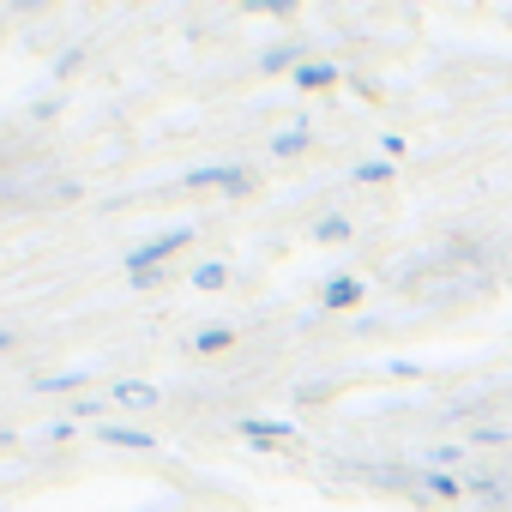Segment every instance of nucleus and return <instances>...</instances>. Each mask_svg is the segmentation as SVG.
<instances>
[{"label": "nucleus", "instance_id": "1", "mask_svg": "<svg viewBox=\"0 0 512 512\" xmlns=\"http://www.w3.org/2000/svg\"><path fill=\"white\" fill-rule=\"evenodd\" d=\"M193 241V229H163V235H151V241H139L133 253H127V278H163L157 266L163 260H175V253Z\"/></svg>", "mask_w": 512, "mask_h": 512}, {"label": "nucleus", "instance_id": "2", "mask_svg": "<svg viewBox=\"0 0 512 512\" xmlns=\"http://www.w3.org/2000/svg\"><path fill=\"white\" fill-rule=\"evenodd\" d=\"M181 187H223V193H247V187H253V175H247L241 163H205V169L181 175Z\"/></svg>", "mask_w": 512, "mask_h": 512}, {"label": "nucleus", "instance_id": "3", "mask_svg": "<svg viewBox=\"0 0 512 512\" xmlns=\"http://www.w3.org/2000/svg\"><path fill=\"white\" fill-rule=\"evenodd\" d=\"M235 434L253 440V446H284V440H296V422H284V416H241Z\"/></svg>", "mask_w": 512, "mask_h": 512}, {"label": "nucleus", "instance_id": "4", "mask_svg": "<svg viewBox=\"0 0 512 512\" xmlns=\"http://www.w3.org/2000/svg\"><path fill=\"white\" fill-rule=\"evenodd\" d=\"M368 296V284L356 278V272H344V278H326V290H320V314H344V308H356Z\"/></svg>", "mask_w": 512, "mask_h": 512}, {"label": "nucleus", "instance_id": "5", "mask_svg": "<svg viewBox=\"0 0 512 512\" xmlns=\"http://www.w3.org/2000/svg\"><path fill=\"white\" fill-rule=\"evenodd\" d=\"M121 410H133V416H145V410H157L163 404V392L151 386V380H115V392H109Z\"/></svg>", "mask_w": 512, "mask_h": 512}, {"label": "nucleus", "instance_id": "6", "mask_svg": "<svg viewBox=\"0 0 512 512\" xmlns=\"http://www.w3.org/2000/svg\"><path fill=\"white\" fill-rule=\"evenodd\" d=\"M290 79H296V91H326V85H338L344 73H338L332 61H302V67H296Z\"/></svg>", "mask_w": 512, "mask_h": 512}, {"label": "nucleus", "instance_id": "7", "mask_svg": "<svg viewBox=\"0 0 512 512\" xmlns=\"http://www.w3.org/2000/svg\"><path fill=\"white\" fill-rule=\"evenodd\" d=\"M79 386H91V368H61V374L31 380V392H37V398H49V392H79Z\"/></svg>", "mask_w": 512, "mask_h": 512}, {"label": "nucleus", "instance_id": "8", "mask_svg": "<svg viewBox=\"0 0 512 512\" xmlns=\"http://www.w3.org/2000/svg\"><path fill=\"white\" fill-rule=\"evenodd\" d=\"M229 344H235V326H199V332L187 338L193 356H217V350H229Z\"/></svg>", "mask_w": 512, "mask_h": 512}, {"label": "nucleus", "instance_id": "9", "mask_svg": "<svg viewBox=\"0 0 512 512\" xmlns=\"http://www.w3.org/2000/svg\"><path fill=\"white\" fill-rule=\"evenodd\" d=\"M103 440H109V446H127V452H151V446H157V434L127 428V422H103Z\"/></svg>", "mask_w": 512, "mask_h": 512}, {"label": "nucleus", "instance_id": "10", "mask_svg": "<svg viewBox=\"0 0 512 512\" xmlns=\"http://www.w3.org/2000/svg\"><path fill=\"white\" fill-rule=\"evenodd\" d=\"M314 145V133H308V121H296V127H284L278 139H272V157H302Z\"/></svg>", "mask_w": 512, "mask_h": 512}, {"label": "nucleus", "instance_id": "11", "mask_svg": "<svg viewBox=\"0 0 512 512\" xmlns=\"http://www.w3.org/2000/svg\"><path fill=\"white\" fill-rule=\"evenodd\" d=\"M260 67H266V73H296V67H302V43H278V49H266Z\"/></svg>", "mask_w": 512, "mask_h": 512}, {"label": "nucleus", "instance_id": "12", "mask_svg": "<svg viewBox=\"0 0 512 512\" xmlns=\"http://www.w3.org/2000/svg\"><path fill=\"white\" fill-rule=\"evenodd\" d=\"M223 284H229V266H223V260L193 266V290H205V296H211V290H223Z\"/></svg>", "mask_w": 512, "mask_h": 512}, {"label": "nucleus", "instance_id": "13", "mask_svg": "<svg viewBox=\"0 0 512 512\" xmlns=\"http://www.w3.org/2000/svg\"><path fill=\"white\" fill-rule=\"evenodd\" d=\"M314 241H350V217H344V211H326V217L314 223Z\"/></svg>", "mask_w": 512, "mask_h": 512}, {"label": "nucleus", "instance_id": "14", "mask_svg": "<svg viewBox=\"0 0 512 512\" xmlns=\"http://www.w3.org/2000/svg\"><path fill=\"white\" fill-rule=\"evenodd\" d=\"M464 464V446H428L422 452V470H458Z\"/></svg>", "mask_w": 512, "mask_h": 512}, {"label": "nucleus", "instance_id": "15", "mask_svg": "<svg viewBox=\"0 0 512 512\" xmlns=\"http://www.w3.org/2000/svg\"><path fill=\"white\" fill-rule=\"evenodd\" d=\"M356 181H362V187H380V181H392V157H374V163H362V169H356Z\"/></svg>", "mask_w": 512, "mask_h": 512}, {"label": "nucleus", "instance_id": "16", "mask_svg": "<svg viewBox=\"0 0 512 512\" xmlns=\"http://www.w3.org/2000/svg\"><path fill=\"white\" fill-rule=\"evenodd\" d=\"M476 446H506V428H494V422H482V428H476Z\"/></svg>", "mask_w": 512, "mask_h": 512}, {"label": "nucleus", "instance_id": "17", "mask_svg": "<svg viewBox=\"0 0 512 512\" xmlns=\"http://www.w3.org/2000/svg\"><path fill=\"white\" fill-rule=\"evenodd\" d=\"M0 350H19V332L13 326H0Z\"/></svg>", "mask_w": 512, "mask_h": 512}]
</instances>
